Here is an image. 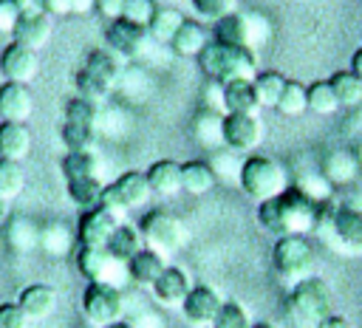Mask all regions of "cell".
<instances>
[{
  "instance_id": "cell-1",
  "label": "cell",
  "mask_w": 362,
  "mask_h": 328,
  "mask_svg": "<svg viewBox=\"0 0 362 328\" xmlns=\"http://www.w3.org/2000/svg\"><path fill=\"white\" fill-rule=\"evenodd\" d=\"M325 212H328V204L314 201L303 187L291 184L280 195L257 204V223L269 235H274V238H283V235H308V232L320 229Z\"/></svg>"
},
{
  "instance_id": "cell-58",
  "label": "cell",
  "mask_w": 362,
  "mask_h": 328,
  "mask_svg": "<svg viewBox=\"0 0 362 328\" xmlns=\"http://www.w3.org/2000/svg\"><path fill=\"white\" fill-rule=\"evenodd\" d=\"M359 3H362V0H359Z\"/></svg>"
},
{
  "instance_id": "cell-51",
  "label": "cell",
  "mask_w": 362,
  "mask_h": 328,
  "mask_svg": "<svg viewBox=\"0 0 362 328\" xmlns=\"http://www.w3.org/2000/svg\"><path fill=\"white\" fill-rule=\"evenodd\" d=\"M96 8V0H71V14H88Z\"/></svg>"
},
{
  "instance_id": "cell-46",
  "label": "cell",
  "mask_w": 362,
  "mask_h": 328,
  "mask_svg": "<svg viewBox=\"0 0 362 328\" xmlns=\"http://www.w3.org/2000/svg\"><path fill=\"white\" fill-rule=\"evenodd\" d=\"M28 317L17 303H0V328H28Z\"/></svg>"
},
{
  "instance_id": "cell-4",
  "label": "cell",
  "mask_w": 362,
  "mask_h": 328,
  "mask_svg": "<svg viewBox=\"0 0 362 328\" xmlns=\"http://www.w3.org/2000/svg\"><path fill=\"white\" fill-rule=\"evenodd\" d=\"M238 184H240L243 195L257 204H263L291 187L286 167L269 156H246L238 167Z\"/></svg>"
},
{
  "instance_id": "cell-36",
  "label": "cell",
  "mask_w": 362,
  "mask_h": 328,
  "mask_svg": "<svg viewBox=\"0 0 362 328\" xmlns=\"http://www.w3.org/2000/svg\"><path fill=\"white\" fill-rule=\"evenodd\" d=\"M221 119L223 113H215V110H201L192 122V133H195V141L201 147H221L223 144V136H221Z\"/></svg>"
},
{
  "instance_id": "cell-35",
  "label": "cell",
  "mask_w": 362,
  "mask_h": 328,
  "mask_svg": "<svg viewBox=\"0 0 362 328\" xmlns=\"http://www.w3.org/2000/svg\"><path fill=\"white\" fill-rule=\"evenodd\" d=\"M305 96H308V113L334 116L339 110V102H337L334 88H331L328 79H314L311 85H305Z\"/></svg>"
},
{
  "instance_id": "cell-25",
  "label": "cell",
  "mask_w": 362,
  "mask_h": 328,
  "mask_svg": "<svg viewBox=\"0 0 362 328\" xmlns=\"http://www.w3.org/2000/svg\"><path fill=\"white\" fill-rule=\"evenodd\" d=\"M212 40L223 45H246L252 48V34H249V14H226L212 25ZM255 51V48H252Z\"/></svg>"
},
{
  "instance_id": "cell-24",
  "label": "cell",
  "mask_w": 362,
  "mask_h": 328,
  "mask_svg": "<svg viewBox=\"0 0 362 328\" xmlns=\"http://www.w3.org/2000/svg\"><path fill=\"white\" fill-rule=\"evenodd\" d=\"M17 305L25 311L28 320H45L57 305V291L48 283H31L20 291Z\"/></svg>"
},
{
  "instance_id": "cell-39",
  "label": "cell",
  "mask_w": 362,
  "mask_h": 328,
  "mask_svg": "<svg viewBox=\"0 0 362 328\" xmlns=\"http://www.w3.org/2000/svg\"><path fill=\"white\" fill-rule=\"evenodd\" d=\"M6 238H8L11 249H17V252H31V249L40 246V226H34L28 218H11Z\"/></svg>"
},
{
  "instance_id": "cell-31",
  "label": "cell",
  "mask_w": 362,
  "mask_h": 328,
  "mask_svg": "<svg viewBox=\"0 0 362 328\" xmlns=\"http://www.w3.org/2000/svg\"><path fill=\"white\" fill-rule=\"evenodd\" d=\"M328 82H331V88H334V96H337L339 107H356V105L362 102V79H359L351 68L334 71V74L328 76Z\"/></svg>"
},
{
  "instance_id": "cell-13",
  "label": "cell",
  "mask_w": 362,
  "mask_h": 328,
  "mask_svg": "<svg viewBox=\"0 0 362 328\" xmlns=\"http://www.w3.org/2000/svg\"><path fill=\"white\" fill-rule=\"evenodd\" d=\"M337 246L348 254H362V209L356 206H337L331 209L328 221Z\"/></svg>"
},
{
  "instance_id": "cell-17",
  "label": "cell",
  "mask_w": 362,
  "mask_h": 328,
  "mask_svg": "<svg viewBox=\"0 0 362 328\" xmlns=\"http://www.w3.org/2000/svg\"><path fill=\"white\" fill-rule=\"evenodd\" d=\"M34 113V93L28 85L3 82L0 85V122H20L25 124Z\"/></svg>"
},
{
  "instance_id": "cell-11",
  "label": "cell",
  "mask_w": 362,
  "mask_h": 328,
  "mask_svg": "<svg viewBox=\"0 0 362 328\" xmlns=\"http://www.w3.org/2000/svg\"><path fill=\"white\" fill-rule=\"evenodd\" d=\"M76 269L88 283H116V274H127L124 263H119L107 249H90L79 246L76 249Z\"/></svg>"
},
{
  "instance_id": "cell-42",
  "label": "cell",
  "mask_w": 362,
  "mask_h": 328,
  "mask_svg": "<svg viewBox=\"0 0 362 328\" xmlns=\"http://www.w3.org/2000/svg\"><path fill=\"white\" fill-rule=\"evenodd\" d=\"M23 187H25V172H23L20 161L0 158V198L11 201L23 192Z\"/></svg>"
},
{
  "instance_id": "cell-40",
  "label": "cell",
  "mask_w": 362,
  "mask_h": 328,
  "mask_svg": "<svg viewBox=\"0 0 362 328\" xmlns=\"http://www.w3.org/2000/svg\"><path fill=\"white\" fill-rule=\"evenodd\" d=\"M74 85H76V96H82V99H88V102H93V105L105 102V99L110 96V90H113V85H107L105 79H99V76L90 74L88 68H79V71H76Z\"/></svg>"
},
{
  "instance_id": "cell-44",
  "label": "cell",
  "mask_w": 362,
  "mask_h": 328,
  "mask_svg": "<svg viewBox=\"0 0 362 328\" xmlns=\"http://www.w3.org/2000/svg\"><path fill=\"white\" fill-rule=\"evenodd\" d=\"M189 6L198 20H209V23H218L221 17L235 11V0H189Z\"/></svg>"
},
{
  "instance_id": "cell-30",
  "label": "cell",
  "mask_w": 362,
  "mask_h": 328,
  "mask_svg": "<svg viewBox=\"0 0 362 328\" xmlns=\"http://www.w3.org/2000/svg\"><path fill=\"white\" fill-rule=\"evenodd\" d=\"M90 74H96L99 79H105L107 85H116L119 76H122V57L113 54L110 48H93L88 57H85V65Z\"/></svg>"
},
{
  "instance_id": "cell-56",
  "label": "cell",
  "mask_w": 362,
  "mask_h": 328,
  "mask_svg": "<svg viewBox=\"0 0 362 328\" xmlns=\"http://www.w3.org/2000/svg\"><path fill=\"white\" fill-rule=\"evenodd\" d=\"M354 156H356V161H359V167H362V141L354 147Z\"/></svg>"
},
{
  "instance_id": "cell-20",
  "label": "cell",
  "mask_w": 362,
  "mask_h": 328,
  "mask_svg": "<svg viewBox=\"0 0 362 328\" xmlns=\"http://www.w3.org/2000/svg\"><path fill=\"white\" fill-rule=\"evenodd\" d=\"M51 28H54V23H51V17L45 11H31V14H23L20 17V23H17V28H14L11 37H14L17 45H25L31 51H40L51 40Z\"/></svg>"
},
{
  "instance_id": "cell-19",
  "label": "cell",
  "mask_w": 362,
  "mask_h": 328,
  "mask_svg": "<svg viewBox=\"0 0 362 328\" xmlns=\"http://www.w3.org/2000/svg\"><path fill=\"white\" fill-rule=\"evenodd\" d=\"M223 113H257L260 102L255 93V79H229L218 85Z\"/></svg>"
},
{
  "instance_id": "cell-38",
  "label": "cell",
  "mask_w": 362,
  "mask_h": 328,
  "mask_svg": "<svg viewBox=\"0 0 362 328\" xmlns=\"http://www.w3.org/2000/svg\"><path fill=\"white\" fill-rule=\"evenodd\" d=\"M286 82H288V79H286L280 71H260V74L255 76V93H257L260 107H277Z\"/></svg>"
},
{
  "instance_id": "cell-8",
  "label": "cell",
  "mask_w": 362,
  "mask_h": 328,
  "mask_svg": "<svg viewBox=\"0 0 362 328\" xmlns=\"http://www.w3.org/2000/svg\"><path fill=\"white\" fill-rule=\"evenodd\" d=\"M82 314L90 325L105 328L124 317V294L113 283H88L82 291Z\"/></svg>"
},
{
  "instance_id": "cell-9",
  "label": "cell",
  "mask_w": 362,
  "mask_h": 328,
  "mask_svg": "<svg viewBox=\"0 0 362 328\" xmlns=\"http://www.w3.org/2000/svg\"><path fill=\"white\" fill-rule=\"evenodd\" d=\"M263 133H266V127L257 113H223V119H221L223 147H229L232 153L252 156L263 144Z\"/></svg>"
},
{
  "instance_id": "cell-27",
  "label": "cell",
  "mask_w": 362,
  "mask_h": 328,
  "mask_svg": "<svg viewBox=\"0 0 362 328\" xmlns=\"http://www.w3.org/2000/svg\"><path fill=\"white\" fill-rule=\"evenodd\" d=\"M119 263H127L130 257H136L141 249H144V238H141V229L139 226H133V223H119L116 226V232L110 235V240H107V246H105Z\"/></svg>"
},
{
  "instance_id": "cell-10",
  "label": "cell",
  "mask_w": 362,
  "mask_h": 328,
  "mask_svg": "<svg viewBox=\"0 0 362 328\" xmlns=\"http://www.w3.org/2000/svg\"><path fill=\"white\" fill-rule=\"evenodd\" d=\"M119 223H122V218L116 212L105 209L102 204L93 209H85L79 215V223H76V243L90 246V249H105Z\"/></svg>"
},
{
  "instance_id": "cell-49",
  "label": "cell",
  "mask_w": 362,
  "mask_h": 328,
  "mask_svg": "<svg viewBox=\"0 0 362 328\" xmlns=\"http://www.w3.org/2000/svg\"><path fill=\"white\" fill-rule=\"evenodd\" d=\"M37 6H40V11H45L51 20L71 14V0H37Z\"/></svg>"
},
{
  "instance_id": "cell-18",
  "label": "cell",
  "mask_w": 362,
  "mask_h": 328,
  "mask_svg": "<svg viewBox=\"0 0 362 328\" xmlns=\"http://www.w3.org/2000/svg\"><path fill=\"white\" fill-rule=\"evenodd\" d=\"M359 170H362V167H359L354 150H345V147L325 153V158L320 161V175H322L334 189H337V187H348V184H354L356 175H359Z\"/></svg>"
},
{
  "instance_id": "cell-45",
  "label": "cell",
  "mask_w": 362,
  "mask_h": 328,
  "mask_svg": "<svg viewBox=\"0 0 362 328\" xmlns=\"http://www.w3.org/2000/svg\"><path fill=\"white\" fill-rule=\"evenodd\" d=\"M156 0H124V14H122V20H130V23H136V25H141V28H147L150 25V20H153V14H156Z\"/></svg>"
},
{
  "instance_id": "cell-54",
  "label": "cell",
  "mask_w": 362,
  "mask_h": 328,
  "mask_svg": "<svg viewBox=\"0 0 362 328\" xmlns=\"http://www.w3.org/2000/svg\"><path fill=\"white\" fill-rule=\"evenodd\" d=\"M8 221V201L6 198H0V226Z\"/></svg>"
},
{
  "instance_id": "cell-32",
  "label": "cell",
  "mask_w": 362,
  "mask_h": 328,
  "mask_svg": "<svg viewBox=\"0 0 362 328\" xmlns=\"http://www.w3.org/2000/svg\"><path fill=\"white\" fill-rule=\"evenodd\" d=\"M59 170H62L65 181H74V178H99V158H96L93 150L65 153Z\"/></svg>"
},
{
  "instance_id": "cell-23",
  "label": "cell",
  "mask_w": 362,
  "mask_h": 328,
  "mask_svg": "<svg viewBox=\"0 0 362 328\" xmlns=\"http://www.w3.org/2000/svg\"><path fill=\"white\" fill-rule=\"evenodd\" d=\"M147 181H150L153 195L173 198L181 192V164L173 158H158L147 167Z\"/></svg>"
},
{
  "instance_id": "cell-2",
  "label": "cell",
  "mask_w": 362,
  "mask_h": 328,
  "mask_svg": "<svg viewBox=\"0 0 362 328\" xmlns=\"http://www.w3.org/2000/svg\"><path fill=\"white\" fill-rule=\"evenodd\" d=\"M198 68L215 85H223L229 79H255L257 51L246 45H223V42L209 40L206 48L198 54Z\"/></svg>"
},
{
  "instance_id": "cell-16",
  "label": "cell",
  "mask_w": 362,
  "mask_h": 328,
  "mask_svg": "<svg viewBox=\"0 0 362 328\" xmlns=\"http://www.w3.org/2000/svg\"><path fill=\"white\" fill-rule=\"evenodd\" d=\"M189 288H192L189 274L181 266H167L161 271V277L153 283L150 291H153V297H156L158 305H164V308H181V303L187 300Z\"/></svg>"
},
{
  "instance_id": "cell-57",
  "label": "cell",
  "mask_w": 362,
  "mask_h": 328,
  "mask_svg": "<svg viewBox=\"0 0 362 328\" xmlns=\"http://www.w3.org/2000/svg\"><path fill=\"white\" fill-rule=\"evenodd\" d=\"M249 328H274V325H272V322H252Z\"/></svg>"
},
{
  "instance_id": "cell-29",
  "label": "cell",
  "mask_w": 362,
  "mask_h": 328,
  "mask_svg": "<svg viewBox=\"0 0 362 328\" xmlns=\"http://www.w3.org/2000/svg\"><path fill=\"white\" fill-rule=\"evenodd\" d=\"M74 240H76V232H71L65 223H45L40 226V249L51 257H65L71 249H74Z\"/></svg>"
},
{
  "instance_id": "cell-55",
  "label": "cell",
  "mask_w": 362,
  "mask_h": 328,
  "mask_svg": "<svg viewBox=\"0 0 362 328\" xmlns=\"http://www.w3.org/2000/svg\"><path fill=\"white\" fill-rule=\"evenodd\" d=\"M105 328H136L133 322H124V320H119V322H110V325H105Z\"/></svg>"
},
{
  "instance_id": "cell-15",
  "label": "cell",
  "mask_w": 362,
  "mask_h": 328,
  "mask_svg": "<svg viewBox=\"0 0 362 328\" xmlns=\"http://www.w3.org/2000/svg\"><path fill=\"white\" fill-rule=\"evenodd\" d=\"M144 40H147V28H141V25H136L130 20H113L105 28V42H107L105 48H110L122 59L139 57L141 48H144Z\"/></svg>"
},
{
  "instance_id": "cell-53",
  "label": "cell",
  "mask_w": 362,
  "mask_h": 328,
  "mask_svg": "<svg viewBox=\"0 0 362 328\" xmlns=\"http://www.w3.org/2000/svg\"><path fill=\"white\" fill-rule=\"evenodd\" d=\"M17 3V8H20V14H31V11H40V6H37V0H14Z\"/></svg>"
},
{
  "instance_id": "cell-41",
  "label": "cell",
  "mask_w": 362,
  "mask_h": 328,
  "mask_svg": "<svg viewBox=\"0 0 362 328\" xmlns=\"http://www.w3.org/2000/svg\"><path fill=\"white\" fill-rule=\"evenodd\" d=\"M59 139H62V144H65V150H68V153L93 150L96 127H90V124H76V122H62Z\"/></svg>"
},
{
  "instance_id": "cell-7",
  "label": "cell",
  "mask_w": 362,
  "mask_h": 328,
  "mask_svg": "<svg viewBox=\"0 0 362 328\" xmlns=\"http://www.w3.org/2000/svg\"><path fill=\"white\" fill-rule=\"evenodd\" d=\"M150 198H153V189H150L147 172L127 170V172H122L113 184H105L102 206L110 209V212H116L119 218H124V212L144 206Z\"/></svg>"
},
{
  "instance_id": "cell-21",
  "label": "cell",
  "mask_w": 362,
  "mask_h": 328,
  "mask_svg": "<svg viewBox=\"0 0 362 328\" xmlns=\"http://www.w3.org/2000/svg\"><path fill=\"white\" fill-rule=\"evenodd\" d=\"M167 266H170L167 257L158 254L156 249H147V246H144L136 257H130V260L124 263L127 280H133V283L141 286V288H153V283L161 277V271H164Z\"/></svg>"
},
{
  "instance_id": "cell-26",
  "label": "cell",
  "mask_w": 362,
  "mask_h": 328,
  "mask_svg": "<svg viewBox=\"0 0 362 328\" xmlns=\"http://www.w3.org/2000/svg\"><path fill=\"white\" fill-rule=\"evenodd\" d=\"M31 150V130L20 122H0V158L23 161Z\"/></svg>"
},
{
  "instance_id": "cell-14",
  "label": "cell",
  "mask_w": 362,
  "mask_h": 328,
  "mask_svg": "<svg viewBox=\"0 0 362 328\" xmlns=\"http://www.w3.org/2000/svg\"><path fill=\"white\" fill-rule=\"evenodd\" d=\"M40 71V57L37 51L25 48V45H17V42H8L3 51H0V74H3V82H20V85H28Z\"/></svg>"
},
{
  "instance_id": "cell-43",
  "label": "cell",
  "mask_w": 362,
  "mask_h": 328,
  "mask_svg": "<svg viewBox=\"0 0 362 328\" xmlns=\"http://www.w3.org/2000/svg\"><path fill=\"white\" fill-rule=\"evenodd\" d=\"M249 325L252 322H249L246 308L238 300H223V305H221V311H218V317L212 320L209 328H249Z\"/></svg>"
},
{
  "instance_id": "cell-28",
  "label": "cell",
  "mask_w": 362,
  "mask_h": 328,
  "mask_svg": "<svg viewBox=\"0 0 362 328\" xmlns=\"http://www.w3.org/2000/svg\"><path fill=\"white\" fill-rule=\"evenodd\" d=\"M206 42H209L206 28H204L198 20H184V25L175 31L170 48H173L178 57H195V59H198V54L206 48Z\"/></svg>"
},
{
  "instance_id": "cell-6",
  "label": "cell",
  "mask_w": 362,
  "mask_h": 328,
  "mask_svg": "<svg viewBox=\"0 0 362 328\" xmlns=\"http://www.w3.org/2000/svg\"><path fill=\"white\" fill-rule=\"evenodd\" d=\"M139 229H141V238H144V246L147 249H156L158 254L170 257L175 254L178 249H184L187 243V226L173 215V212H164V209H153L147 212L141 221H139Z\"/></svg>"
},
{
  "instance_id": "cell-50",
  "label": "cell",
  "mask_w": 362,
  "mask_h": 328,
  "mask_svg": "<svg viewBox=\"0 0 362 328\" xmlns=\"http://www.w3.org/2000/svg\"><path fill=\"white\" fill-rule=\"evenodd\" d=\"M317 328H354V325H351V320H348V317H342V314H334V311H331V314H328Z\"/></svg>"
},
{
  "instance_id": "cell-48",
  "label": "cell",
  "mask_w": 362,
  "mask_h": 328,
  "mask_svg": "<svg viewBox=\"0 0 362 328\" xmlns=\"http://www.w3.org/2000/svg\"><path fill=\"white\" fill-rule=\"evenodd\" d=\"M99 17H105L107 23L113 20H122L124 14V0H96V8H93Z\"/></svg>"
},
{
  "instance_id": "cell-12",
  "label": "cell",
  "mask_w": 362,
  "mask_h": 328,
  "mask_svg": "<svg viewBox=\"0 0 362 328\" xmlns=\"http://www.w3.org/2000/svg\"><path fill=\"white\" fill-rule=\"evenodd\" d=\"M221 305H223V297H221L212 286L198 283V286L189 288L187 300L181 303V314H184V320H187L189 325H195V328H209L212 320L218 317Z\"/></svg>"
},
{
  "instance_id": "cell-3",
  "label": "cell",
  "mask_w": 362,
  "mask_h": 328,
  "mask_svg": "<svg viewBox=\"0 0 362 328\" xmlns=\"http://www.w3.org/2000/svg\"><path fill=\"white\" fill-rule=\"evenodd\" d=\"M283 311H286V320L291 322V328H317L331 314V288H328V283L322 277L300 280L297 286L288 288Z\"/></svg>"
},
{
  "instance_id": "cell-37",
  "label": "cell",
  "mask_w": 362,
  "mask_h": 328,
  "mask_svg": "<svg viewBox=\"0 0 362 328\" xmlns=\"http://www.w3.org/2000/svg\"><path fill=\"white\" fill-rule=\"evenodd\" d=\"M280 116H286V119H297V116H303V113H308V96H305V85L303 82H297V79H288L286 82V88H283V93H280V102H277V107H274Z\"/></svg>"
},
{
  "instance_id": "cell-47",
  "label": "cell",
  "mask_w": 362,
  "mask_h": 328,
  "mask_svg": "<svg viewBox=\"0 0 362 328\" xmlns=\"http://www.w3.org/2000/svg\"><path fill=\"white\" fill-rule=\"evenodd\" d=\"M20 17L23 14H20L14 0H0V34H14Z\"/></svg>"
},
{
  "instance_id": "cell-5",
  "label": "cell",
  "mask_w": 362,
  "mask_h": 328,
  "mask_svg": "<svg viewBox=\"0 0 362 328\" xmlns=\"http://www.w3.org/2000/svg\"><path fill=\"white\" fill-rule=\"evenodd\" d=\"M272 266L283 283L297 286L300 280L314 277L317 269V249L308 235H283L272 246Z\"/></svg>"
},
{
  "instance_id": "cell-34",
  "label": "cell",
  "mask_w": 362,
  "mask_h": 328,
  "mask_svg": "<svg viewBox=\"0 0 362 328\" xmlns=\"http://www.w3.org/2000/svg\"><path fill=\"white\" fill-rule=\"evenodd\" d=\"M184 14L178 8H156L150 25H147V37H153L156 42H173L175 31L184 25Z\"/></svg>"
},
{
  "instance_id": "cell-33",
  "label": "cell",
  "mask_w": 362,
  "mask_h": 328,
  "mask_svg": "<svg viewBox=\"0 0 362 328\" xmlns=\"http://www.w3.org/2000/svg\"><path fill=\"white\" fill-rule=\"evenodd\" d=\"M65 189H68V198L85 212L102 204L105 184L99 178H74V181H65Z\"/></svg>"
},
{
  "instance_id": "cell-22",
  "label": "cell",
  "mask_w": 362,
  "mask_h": 328,
  "mask_svg": "<svg viewBox=\"0 0 362 328\" xmlns=\"http://www.w3.org/2000/svg\"><path fill=\"white\" fill-rule=\"evenodd\" d=\"M218 184V172L212 167V161L206 158H192L181 164V189L187 195H206L212 192Z\"/></svg>"
},
{
  "instance_id": "cell-52",
  "label": "cell",
  "mask_w": 362,
  "mask_h": 328,
  "mask_svg": "<svg viewBox=\"0 0 362 328\" xmlns=\"http://www.w3.org/2000/svg\"><path fill=\"white\" fill-rule=\"evenodd\" d=\"M351 71L362 79V45H359V48L354 51V57H351Z\"/></svg>"
}]
</instances>
